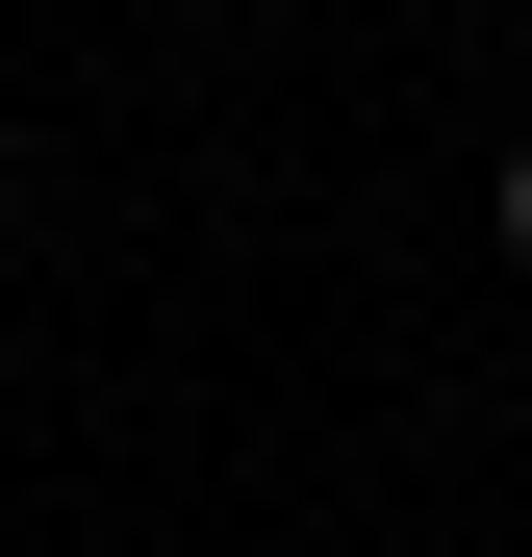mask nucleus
<instances>
[{
  "instance_id": "2",
  "label": "nucleus",
  "mask_w": 532,
  "mask_h": 557,
  "mask_svg": "<svg viewBox=\"0 0 532 557\" xmlns=\"http://www.w3.org/2000/svg\"><path fill=\"white\" fill-rule=\"evenodd\" d=\"M0 228H26V203H0Z\"/></svg>"
},
{
  "instance_id": "1",
  "label": "nucleus",
  "mask_w": 532,
  "mask_h": 557,
  "mask_svg": "<svg viewBox=\"0 0 532 557\" xmlns=\"http://www.w3.org/2000/svg\"><path fill=\"white\" fill-rule=\"evenodd\" d=\"M507 253H532V152H507Z\"/></svg>"
}]
</instances>
